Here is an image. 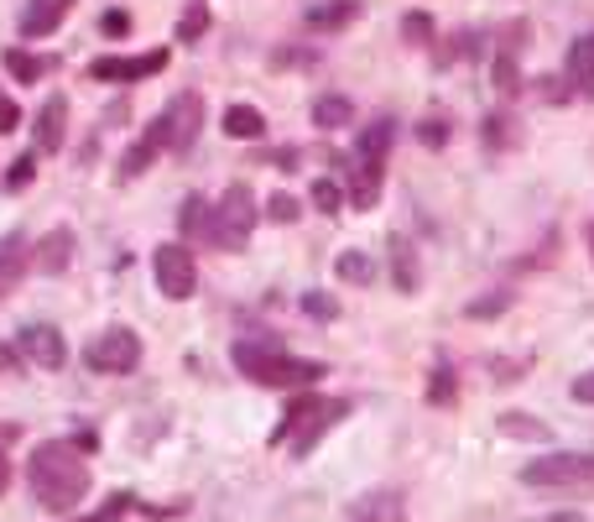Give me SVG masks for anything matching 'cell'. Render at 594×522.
Wrapping results in <instances>:
<instances>
[{"label":"cell","mask_w":594,"mask_h":522,"mask_svg":"<svg viewBox=\"0 0 594 522\" xmlns=\"http://www.w3.org/2000/svg\"><path fill=\"white\" fill-rule=\"evenodd\" d=\"M27 486H32L37 506L48 512H73V506L89 496V465L79 460L69 439H48L37 444L32 460H27Z\"/></svg>","instance_id":"obj_1"},{"label":"cell","mask_w":594,"mask_h":522,"mask_svg":"<svg viewBox=\"0 0 594 522\" xmlns=\"http://www.w3.org/2000/svg\"><path fill=\"white\" fill-rule=\"evenodd\" d=\"M396 141V121L375 116L355 131V152H350V209H375L381 183H386V157Z\"/></svg>","instance_id":"obj_2"},{"label":"cell","mask_w":594,"mask_h":522,"mask_svg":"<svg viewBox=\"0 0 594 522\" xmlns=\"http://www.w3.org/2000/svg\"><path fill=\"white\" fill-rule=\"evenodd\" d=\"M235 365L240 377H251L255 387H313L323 377L319 361H303V355H288V350L276 345V340H235Z\"/></svg>","instance_id":"obj_3"},{"label":"cell","mask_w":594,"mask_h":522,"mask_svg":"<svg viewBox=\"0 0 594 522\" xmlns=\"http://www.w3.org/2000/svg\"><path fill=\"white\" fill-rule=\"evenodd\" d=\"M350 413V398H319V392H308V398H298L282 413V423L272 429V444H288L298 460H308V454L319 450V439L340 423V418Z\"/></svg>","instance_id":"obj_4"},{"label":"cell","mask_w":594,"mask_h":522,"mask_svg":"<svg viewBox=\"0 0 594 522\" xmlns=\"http://www.w3.org/2000/svg\"><path fill=\"white\" fill-rule=\"evenodd\" d=\"M255 220H261V209H255V193L245 189V183H230L220 204L209 209L204 245H214V251H245V245H251Z\"/></svg>","instance_id":"obj_5"},{"label":"cell","mask_w":594,"mask_h":522,"mask_svg":"<svg viewBox=\"0 0 594 522\" xmlns=\"http://www.w3.org/2000/svg\"><path fill=\"white\" fill-rule=\"evenodd\" d=\"M522 486H537V491H594V454H543L522 465Z\"/></svg>","instance_id":"obj_6"},{"label":"cell","mask_w":594,"mask_h":522,"mask_svg":"<svg viewBox=\"0 0 594 522\" xmlns=\"http://www.w3.org/2000/svg\"><path fill=\"white\" fill-rule=\"evenodd\" d=\"M84 365L94 377H131L141 365V334L125 330V324H110L84 345Z\"/></svg>","instance_id":"obj_7"},{"label":"cell","mask_w":594,"mask_h":522,"mask_svg":"<svg viewBox=\"0 0 594 522\" xmlns=\"http://www.w3.org/2000/svg\"><path fill=\"white\" fill-rule=\"evenodd\" d=\"M152 272H157V288H162V298H172V303L193 298V288H199L193 251H188V245H178V241L157 245V251H152Z\"/></svg>","instance_id":"obj_8"},{"label":"cell","mask_w":594,"mask_h":522,"mask_svg":"<svg viewBox=\"0 0 594 522\" xmlns=\"http://www.w3.org/2000/svg\"><path fill=\"white\" fill-rule=\"evenodd\" d=\"M162 126H168V152L183 157L199 141V126H204V94H193V89L172 94L168 110H162Z\"/></svg>","instance_id":"obj_9"},{"label":"cell","mask_w":594,"mask_h":522,"mask_svg":"<svg viewBox=\"0 0 594 522\" xmlns=\"http://www.w3.org/2000/svg\"><path fill=\"white\" fill-rule=\"evenodd\" d=\"M168 69V52H137V58H94L89 63V79L94 84H137V79H152V73Z\"/></svg>","instance_id":"obj_10"},{"label":"cell","mask_w":594,"mask_h":522,"mask_svg":"<svg viewBox=\"0 0 594 522\" xmlns=\"http://www.w3.org/2000/svg\"><path fill=\"white\" fill-rule=\"evenodd\" d=\"M17 350H21V361L42 365V371H63V361H69V340H63V330H52V324H27V330L17 334Z\"/></svg>","instance_id":"obj_11"},{"label":"cell","mask_w":594,"mask_h":522,"mask_svg":"<svg viewBox=\"0 0 594 522\" xmlns=\"http://www.w3.org/2000/svg\"><path fill=\"white\" fill-rule=\"evenodd\" d=\"M162 152H168V126H162V116H157V121L125 147V157H120V183H137Z\"/></svg>","instance_id":"obj_12"},{"label":"cell","mask_w":594,"mask_h":522,"mask_svg":"<svg viewBox=\"0 0 594 522\" xmlns=\"http://www.w3.org/2000/svg\"><path fill=\"white\" fill-rule=\"evenodd\" d=\"M344 522H407V496L391 491V486H375V491H365V496L350 502Z\"/></svg>","instance_id":"obj_13"},{"label":"cell","mask_w":594,"mask_h":522,"mask_svg":"<svg viewBox=\"0 0 594 522\" xmlns=\"http://www.w3.org/2000/svg\"><path fill=\"white\" fill-rule=\"evenodd\" d=\"M69 11H73V0H27V6H21V37L37 42V37L58 32Z\"/></svg>","instance_id":"obj_14"},{"label":"cell","mask_w":594,"mask_h":522,"mask_svg":"<svg viewBox=\"0 0 594 522\" xmlns=\"http://www.w3.org/2000/svg\"><path fill=\"white\" fill-rule=\"evenodd\" d=\"M63 131H69V100L48 94L37 110V152H63Z\"/></svg>","instance_id":"obj_15"},{"label":"cell","mask_w":594,"mask_h":522,"mask_svg":"<svg viewBox=\"0 0 594 522\" xmlns=\"http://www.w3.org/2000/svg\"><path fill=\"white\" fill-rule=\"evenodd\" d=\"M73 261V230H48L42 245H32V267L42 278H58V272H69Z\"/></svg>","instance_id":"obj_16"},{"label":"cell","mask_w":594,"mask_h":522,"mask_svg":"<svg viewBox=\"0 0 594 522\" xmlns=\"http://www.w3.org/2000/svg\"><path fill=\"white\" fill-rule=\"evenodd\" d=\"M27 267H32V245L21 241V235H0V298L17 288Z\"/></svg>","instance_id":"obj_17"},{"label":"cell","mask_w":594,"mask_h":522,"mask_svg":"<svg viewBox=\"0 0 594 522\" xmlns=\"http://www.w3.org/2000/svg\"><path fill=\"white\" fill-rule=\"evenodd\" d=\"M355 17H360V0H319V6H308V27L313 32H340Z\"/></svg>","instance_id":"obj_18"},{"label":"cell","mask_w":594,"mask_h":522,"mask_svg":"<svg viewBox=\"0 0 594 522\" xmlns=\"http://www.w3.org/2000/svg\"><path fill=\"white\" fill-rule=\"evenodd\" d=\"M0 63H6V73H11L17 84H37L42 73L58 69V58H37V52H21V48H11L6 58H0Z\"/></svg>","instance_id":"obj_19"},{"label":"cell","mask_w":594,"mask_h":522,"mask_svg":"<svg viewBox=\"0 0 594 522\" xmlns=\"http://www.w3.org/2000/svg\"><path fill=\"white\" fill-rule=\"evenodd\" d=\"M563 69H568V84L574 89H594V32H584L574 48H568V63H563Z\"/></svg>","instance_id":"obj_20"},{"label":"cell","mask_w":594,"mask_h":522,"mask_svg":"<svg viewBox=\"0 0 594 522\" xmlns=\"http://www.w3.org/2000/svg\"><path fill=\"white\" fill-rule=\"evenodd\" d=\"M261 131H266V116H261L255 104H230V110H224V137L255 141Z\"/></svg>","instance_id":"obj_21"},{"label":"cell","mask_w":594,"mask_h":522,"mask_svg":"<svg viewBox=\"0 0 594 522\" xmlns=\"http://www.w3.org/2000/svg\"><path fill=\"white\" fill-rule=\"evenodd\" d=\"M313 126L344 131V126H355V104L344 100V94H323V100H313Z\"/></svg>","instance_id":"obj_22"},{"label":"cell","mask_w":594,"mask_h":522,"mask_svg":"<svg viewBox=\"0 0 594 522\" xmlns=\"http://www.w3.org/2000/svg\"><path fill=\"white\" fill-rule=\"evenodd\" d=\"M501 434H506V439H526V444H547V439H553V429H547V423H537L532 413H501Z\"/></svg>","instance_id":"obj_23"},{"label":"cell","mask_w":594,"mask_h":522,"mask_svg":"<svg viewBox=\"0 0 594 522\" xmlns=\"http://www.w3.org/2000/svg\"><path fill=\"white\" fill-rule=\"evenodd\" d=\"M391 278L402 293H417V251L407 241H391Z\"/></svg>","instance_id":"obj_24"},{"label":"cell","mask_w":594,"mask_h":522,"mask_svg":"<svg viewBox=\"0 0 594 522\" xmlns=\"http://www.w3.org/2000/svg\"><path fill=\"white\" fill-rule=\"evenodd\" d=\"M480 137H485V147H495V152H506V147H516V141H522V131H516V121H511L506 110H495V116H485V126H480Z\"/></svg>","instance_id":"obj_25"},{"label":"cell","mask_w":594,"mask_h":522,"mask_svg":"<svg viewBox=\"0 0 594 522\" xmlns=\"http://www.w3.org/2000/svg\"><path fill=\"white\" fill-rule=\"evenodd\" d=\"M204 225H209V199L188 193L183 209H178V230H183V235H199V241H204Z\"/></svg>","instance_id":"obj_26"},{"label":"cell","mask_w":594,"mask_h":522,"mask_svg":"<svg viewBox=\"0 0 594 522\" xmlns=\"http://www.w3.org/2000/svg\"><path fill=\"white\" fill-rule=\"evenodd\" d=\"M334 272H340V282H355V288H365V282L375 278V267L365 251H344V257L334 261Z\"/></svg>","instance_id":"obj_27"},{"label":"cell","mask_w":594,"mask_h":522,"mask_svg":"<svg viewBox=\"0 0 594 522\" xmlns=\"http://www.w3.org/2000/svg\"><path fill=\"white\" fill-rule=\"evenodd\" d=\"M209 32V0H188L183 21H178V42H199Z\"/></svg>","instance_id":"obj_28"},{"label":"cell","mask_w":594,"mask_h":522,"mask_svg":"<svg viewBox=\"0 0 594 522\" xmlns=\"http://www.w3.org/2000/svg\"><path fill=\"white\" fill-rule=\"evenodd\" d=\"M313 209H319V214H340V209H344L340 183H329V178H319V183H313Z\"/></svg>","instance_id":"obj_29"},{"label":"cell","mask_w":594,"mask_h":522,"mask_svg":"<svg viewBox=\"0 0 594 522\" xmlns=\"http://www.w3.org/2000/svg\"><path fill=\"white\" fill-rule=\"evenodd\" d=\"M131 506H137V496H131V491H115V496H110V506H100V512H89V518H79V522H120Z\"/></svg>","instance_id":"obj_30"},{"label":"cell","mask_w":594,"mask_h":522,"mask_svg":"<svg viewBox=\"0 0 594 522\" xmlns=\"http://www.w3.org/2000/svg\"><path fill=\"white\" fill-rule=\"evenodd\" d=\"M511 309V293L501 288V293H491V298H475L470 309H464V319H495V313H506Z\"/></svg>","instance_id":"obj_31"},{"label":"cell","mask_w":594,"mask_h":522,"mask_svg":"<svg viewBox=\"0 0 594 522\" xmlns=\"http://www.w3.org/2000/svg\"><path fill=\"white\" fill-rule=\"evenodd\" d=\"M417 137H423V147H443L449 141V116H423Z\"/></svg>","instance_id":"obj_32"},{"label":"cell","mask_w":594,"mask_h":522,"mask_svg":"<svg viewBox=\"0 0 594 522\" xmlns=\"http://www.w3.org/2000/svg\"><path fill=\"white\" fill-rule=\"evenodd\" d=\"M427 402H454V371H449V365L433 371V382H427Z\"/></svg>","instance_id":"obj_33"},{"label":"cell","mask_w":594,"mask_h":522,"mask_svg":"<svg viewBox=\"0 0 594 522\" xmlns=\"http://www.w3.org/2000/svg\"><path fill=\"white\" fill-rule=\"evenodd\" d=\"M32 178H37V162H32V157H17V162H11V173H6V189L21 193Z\"/></svg>","instance_id":"obj_34"},{"label":"cell","mask_w":594,"mask_h":522,"mask_svg":"<svg viewBox=\"0 0 594 522\" xmlns=\"http://www.w3.org/2000/svg\"><path fill=\"white\" fill-rule=\"evenodd\" d=\"M266 214H272L276 225H292L303 209H298V199H288V193H272V204H266Z\"/></svg>","instance_id":"obj_35"},{"label":"cell","mask_w":594,"mask_h":522,"mask_svg":"<svg viewBox=\"0 0 594 522\" xmlns=\"http://www.w3.org/2000/svg\"><path fill=\"white\" fill-rule=\"evenodd\" d=\"M21 126V104L11 100V94H6V89H0V137H11V131H17Z\"/></svg>","instance_id":"obj_36"},{"label":"cell","mask_w":594,"mask_h":522,"mask_svg":"<svg viewBox=\"0 0 594 522\" xmlns=\"http://www.w3.org/2000/svg\"><path fill=\"white\" fill-rule=\"evenodd\" d=\"M402 32H407V42H427V37H433V21L417 11V17H407V27H402Z\"/></svg>","instance_id":"obj_37"},{"label":"cell","mask_w":594,"mask_h":522,"mask_svg":"<svg viewBox=\"0 0 594 522\" xmlns=\"http://www.w3.org/2000/svg\"><path fill=\"white\" fill-rule=\"evenodd\" d=\"M100 27H104V37H125L131 32V17H125V11H104Z\"/></svg>","instance_id":"obj_38"},{"label":"cell","mask_w":594,"mask_h":522,"mask_svg":"<svg viewBox=\"0 0 594 522\" xmlns=\"http://www.w3.org/2000/svg\"><path fill=\"white\" fill-rule=\"evenodd\" d=\"M303 313H313V319H334V313H340V309H334V303H329V298L308 293V298H303Z\"/></svg>","instance_id":"obj_39"},{"label":"cell","mask_w":594,"mask_h":522,"mask_svg":"<svg viewBox=\"0 0 594 522\" xmlns=\"http://www.w3.org/2000/svg\"><path fill=\"white\" fill-rule=\"evenodd\" d=\"M574 402H594V371L574 377Z\"/></svg>","instance_id":"obj_40"},{"label":"cell","mask_w":594,"mask_h":522,"mask_svg":"<svg viewBox=\"0 0 594 522\" xmlns=\"http://www.w3.org/2000/svg\"><path fill=\"white\" fill-rule=\"evenodd\" d=\"M21 365V350L17 345H0V377H6V371H17Z\"/></svg>","instance_id":"obj_41"},{"label":"cell","mask_w":594,"mask_h":522,"mask_svg":"<svg viewBox=\"0 0 594 522\" xmlns=\"http://www.w3.org/2000/svg\"><path fill=\"white\" fill-rule=\"evenodd\" d=\"M6 486H11V460L0 454V496H6Z\"/></svg>","instance_id":"obj_42"},{"label":"cell","mask_w":594,"mask_h":522,"mask_svg":"<svg viewBox=\"0 0 594 522\" xmlns=\"http://www.w3.org/2000/svg\"><path fill=\"white\" fill-rule=\"evenodd\" d=\"M584 241H590V261H594V220L584 225Z\"/></svg>","instance_id":"obj_43"}]
</instances>
